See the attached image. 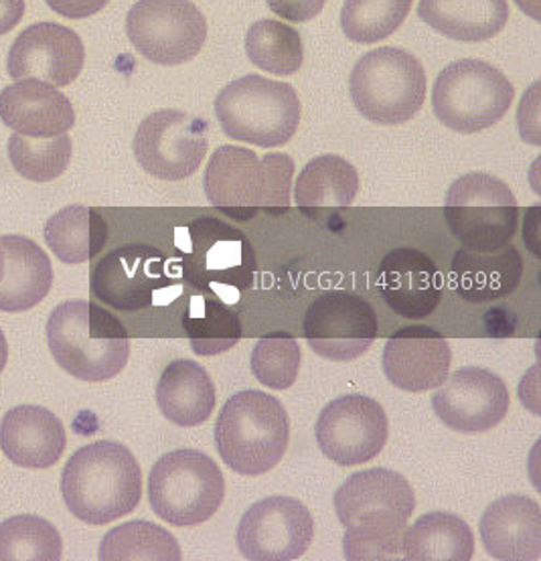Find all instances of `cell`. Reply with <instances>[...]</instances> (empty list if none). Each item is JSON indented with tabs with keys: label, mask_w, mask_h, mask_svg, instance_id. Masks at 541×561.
<instances>
[{
	"label": "cell",
	"mask_w": 541,
	"mask_h": 561,
	"mask_svg": "<svg viewBox=\"0 0 541 561\" xmlns=\"http://www.w3.org/2000/svg\"><path fill=\"white\" fill-rule=\"evenodd\" d=\"M179 254L183 278L205 296L235 302L252 288L256 255L240 229L204 217L179 231Z\"/></svg>",
	"instance_id": "8992f818"
},
{
	"label": "cell",
	"mask_w": 541,
	"mask_h": 561,
	"mask_svg": "<svg viewBox=\"0 0 541 561\" xmlns=\"http://www.w3.org/2000/svg\"><path fill=\"white\" fill-rule=\"evenodd\" d=\"M359 191V174L352 162L337 154H323L298 174L295 201L300 209L349 207Z\"/></svg>",
	"instance_id": "4dcf8cb0"
},
{
	"label": "cell",
	"mask_w": 541,
	"mask_h": 561,
	"mask_svg": "<svg viewBox=\"0 0 541 561\" xmlns=\"http://www.w3.org/2000/svg\"><path fill=\"white\" fill-rule=\"evenodd\" d=\"M407 561H469L474 553V535L469 523L447 511L422 515L402 535Z\"/></svg>",
	"instance_id": "f1b7e54d"
},
{
	"label": "cell",
	"mask_w": 541,
	"mask_h": 561,
	"mask_svg": "<svg viewBox=\"0 0 541 561\" xmlns=\"http://www.w3.org/2000/svg\"><path fill=\"white\" fill-rule=\"evenodd\" d=\"M414 508V491L400 472L369 468L352 474L335 493L345 560H395Z\"/></svg>",
	"instance_id": "6da1fadb"
},
{
	"label": "cell",
	"mask_w": 541,
	"mask_h": 561,
	"mask_svg": "<svg viewBox=\"0 0 541 561\" xmlns=\"http://www.w3.org/2000/svg\"><path fill=\"white\" fill-rule=\"evenodd\" d=\"M2 270H4V250L0 245V278H2Z\"/></svg>",
	"instance_id": "ee69618b"
},
{
	"label": "cell",
	"mask_w": 541,
	"mask_h": 561,
	"mask_svg": "<svg viewBox=\"0 0 541 561\" xmlns=\"http://www.w3.org/2000/svg\"><path fill=\"white\" fill-rule=\"evenodd\" d=\"M245 54L254 66L274 76H292L304 61V47L297 28L274 19H262L250 27Z\"/></svg>",
	"instance_id": "836d02e7"
},
{
	"label": "cell",
	"mask_w": 541,
	"mask_h": 561,
	"mask_svg": "<svg viewBox=\"0 0 541 561\" xmlns=\"http://www.w3.org/2000/svg\"><path fill=\"white\" fill-rule=\"evenodd\" d=\"M61 495L73 517L106 525L130 515L142 499V472L133 453L118 442L88 444L61 472Z\"/></svg>",
	"instance_id": "7a4b0ae2"
},
{
	"label": "cell",
	"mask_w": 541,
	"mask_h": 561,
	"mask_svg": "<svg viewBox=\"0 0 541 561\" xmlns=\"http://www.w3.org/2000/svg\"><path fill=\"white\" fill-rule=\"evenodd\" d=\"M0 121L33 138H54L71 130L76 112L69 98L39 80H16L0 92Z\"/></svg>",
	"instance_id": "cb8c5ba5"
},
{
	"label": "cell",
	"mask_w": 541,
	"mask_h": 561,
	"mask_svg": "<svg viewBox=\"0 0 541 561\" xmlns=\"http://www.w3.org/2000/svg\"><path fill=\"white\" fill-rule=\"evenodd\" d=\"M47 343L55 363L82 381H108L130 357L123 321L90 300H66L47 321Z\"/></svg>",
	"instance_id": "3957f363"
},
{
	"label": "cell",
	"mask_w": 541,
	"mask_h": 561,
	"mask_svg": "<svg viewBox=\"0 0 541 561\" xmlns=\"http://www.w3.org/2000/svg\"><path fill=\"white\" fill-rule=\"evenodd\" d=\"M226 481L214 458L181 448L154 462L149 474V501L154 515L175 527L209 522L221 507Z\"/></svg>",
	"instance_id": "9c48e42d"
},
{
	"label": "cell",
	"mask_w": 541,
	"mask_h": 561,
	"mask_svg": "<svg viewBox=\"0 0 541 561\" xmlns=\"http://www.w3.org/2000/svg\"><path fill=\"white\" fill-rule=\"evenodd\" d=\"M183 329L195 355L214 357L230 351L242 339V322L228 307V302L193 296L189 308L183 314Z\"/></svg>",
	"instance_id": "1f68e13d"
},
{
	"label": "cell",
	"mask_w": 541,
	"mask_h": 561,
	"mask_svg": "<svg viewBox=\"0 0 541 561\" xmlns=\"http://www.w3.org/2000/svg\"><path fill=\"white\" fill-rule=\"evenodd\" d=\"M25 14V0H0V37L9 35Z\"/></svg>",
	"instance_id": "60d3db41"
},
{
	"label": "cell",
	"mask_w": 541,
	"mask_h": 561,
	"mask_svg": "<svg viewBox=\"0 0 541 561\" xmlns=\"http://www.w3.org/2000/svg\"><path fill=\"white\" fill-rule=\"evenodd\" d=\"M216 400L214 379L205 367L191 359L169 363L157 386V403L161 414L181 428H193L209 420Z\"/></svg>",
	"instance_id": "4316f807"
},
{
	"label": "cell",
	"mask_w": 541,
	"mask_h": 561,
	"mask_svg": "<svg viewBox=\"0 0 541 561\" xmlns=\"http://www.w3.org/2000/svg\"><path fill=\"white\" fill-rule=\"evenodd\" d=\"M452 353L445 334L430 327H404L388 339L383 374L402 391L422 393L447 381Z\"/></svg>",
	"instance_id": "ffe728a7"
},
{
	"label": "cell",
	"mask_w": 541,
	"mask_h": 561,
	"mask_svg": "<svg viewBox=\"0 0 541 561\" xmlns=\"http://www.w3.org/2000/svg\"><path fill=\"white\" fill-rule=\"evenodd\" d=\"M355 107L367 121L395 126L412 121L426 100V71L404 49L379 47L364 55L349 80Z\"/></svg>",
	"instance_id": "ba28073f"
},
{
	"label": "cell",
	"mask_w": 541,
	"mask_h": 561,
	"mask_svg": "<svg viewBox=\"0 0 541 561\" xmlns=\"http://www.w3.org/2000/svg\"><path fill=\"white\" fill-rule=\"evenodd\" d=\"M436 389L434 412L445 426L457 432H487L509 412L511 398L505 381L483 367H460Z\"/></svg>",
	"instance_id": "ac0fdd59"
},
{
	"label": "cell",
	"mask_w": 541,
	"mask_h": 561,
	"mask_svg": "<svg viewBox=\"0 0 541 561\" xmlns=\"http://www.w3.org/2000/svg\"><path fill=\"white\" fill-rule=\"evenodd\" d=\"M9 161L16 174L33 183H49L66 173L73 145L68 134L54 138H33L14 133L9 138Z\"/></svg>",
	"instance_id": "e575fe53"
},
{
	"label": "cell",
	"mask_w": 541,
	"mask_h": 561,
	"mask_svg": "<svg viewBox=\"0 0 541 561\" xmlns=\"http://www.w3.org/2000/svg\"><path fill=\"white\" fill-rule=\"evenodd\" d=\"M300 100L290 83L245 76L226 85L216 100L221 130L260 148L286 145L298 130Z\"/></svg>",
	"instance_id": "52a82bcc"
},
{
	"label": "cell",
	"mask_w": 541,
	"mask_h": 561,
	"mask_svg": "<svg viewBox=\"0 0 541 561\" xmlns=\"http://www.w3.org/2000/svg\"><path fill=\"white\" fill-rule=\"evenodd\" d=\"M85 49L76 31L57 23H35L13 41L7 71L16 80H39L66 88L80 78Z\"/></svg>",
	"instance_id": "d6986e66"
},
{
	"label": "cell",
	"mask_w": 541,
	"mask_h": 561,
	"mask_svg": "<svg viewBox=\"0 0 541 561\" xmlns=\"http://www.w3.org/2000/svg\"><path fill=\"white\" fill-rule=\"evenodd\" d=\"M252 374L266 388L283 391L297 381L300 369V347L290 333L266 334L256 343L250 357Z\"/></svg>",
	"instance_id": "74e56055"
},
{
	"label": "cell",
	"mask_w": 541,
	"mask_h": 561,
	"mask_svg": "<svg viewBox=\"0 0 541 561\" xmlns=\"http://www.w3.org/2000/svg\"><path fill=\"white\" fill-rule=\"evenodd\" d=\"M414 0H347L341 27L353 43L371 45L392 37L406 21Z\"/></svg>",
	"instance_id": "8d00e7d4"
},
{
	"label": "cell",
	"mask_w": 541,
	"mask_h": 561,
	"mask_svg": "<svg viewBox=\"0 0 541 561\" xmlns=\"http://www.w3.org/2000/svg\"><path fill=\"white\" fill-rule=\"evenodd\" d=\"M92 295L104 305L136 312L142 308L173 300L181 284L169 270V257L145 243H128L108 255L92 270Z\"/></svg>",
	"instance_id": "7c38bea8"
},
{
	"label": "cell",
	"mask_w": 541,
	"mask_h": 561,
	"mask_svg": "<svg viewBox=\"0 0 541 561\" xmlns=\"http://www.w3.org/2000/svg\"><path fill=\"white\" fill-rule=\"evenodd\" d=\"M523 278V260L514 245L493 252L460 250L450 266L454 293L469 302H491L511 295Z\"/></svg>",
	"instance_id": "484cf974"
},
{
	"label": "cell",
	"mask_w": 541,
	"mask_h": 561,
	"mask_svg": "<svg viewBox=\"0 0 541 561\" xmlns=\"http://www.w3.org/2000/svg\"><path fill=\"white\" fill-rule=\"evenodd\" d=\"M64 541L54 525L35 515L0 523V561H59Z\"/></svg>",
	"instance_id": "d590c367"
},
{
	"label": "cell",
	"mask_w": 541,
	"mask_h": 561,
	"mask_svg": "<svg viewBox=\"0 0 541 561\" xmlns=\"http://www.w3.org/2000/svg\"><path fill=\"white\" fill-rule=\"evenodd\" d=\"M378 280L388 307L404 319H424L442 300L440 270L414 248H398L385 255Z\"/></svg>",
	"instance_id": "44dd1931"
},
{
	"label": "cell",
	"mask_w": 541,
	"mask_h": 561,
	"mask_svg": "<svg viewBox=\"0 0 541 561\" xmlns=\"http://www.w3.org/2000/svg\"><path fill=\"white\" fill-rule=\"evenodd\" d=\"M517 2H519V7H521V9H523L531 19L540 21V13H538V4H540V0H517Z\"/></svg>",
	"instance_id": "b9f144b4"
},
{
	"label": "cell",
	"mask_w": 541,
	"mask_h": 561,
	"mask_svg": "<svg viewBox=\"0 0 541 561\" xmlns=\"http://www.w3.org/2000/svg\"><path fill=\"white\" fill-rule=\"evenodd\" d=\"M419 19L448 39L487 41L509 21L507 0H419Z\"/></svg>",
	"instance_id": "83f0119b"
},
{
	"label": "cell",
	"mask_w": 541,
	"mask_h": 561,
	"mask_svg": "<svg viewBox=\"0 0 541 561\" xmlns=\"http://www.w3.org/2000/svg\"><path fill=\"white\" fill-rule=\"evenodd\" d=\"M136 51L157 66H183L207 39V21L191 0H138L126 16Z\"/></svg>",
	"instance_id": "4fadbf2b"
},
{
	"label": "cell",
	"mask_w": 541,
	"mask_h": 561,
	"mask_svg": "<svg viewBox=\"0 0 541 561\" xmlns=\"http://www.w3.org/2000/svg\"><path fill=\"white\" fill-rule=\"evenodd\" d=\"M292 174L295 162L285 152L257 159L250 148L226 145L217 148L205 169V195L231 217L250 219L257 209H288Z\"/></svg>",
	"instance_id": "277c9868"
},
{
	"label": "cell",
	"mask_w": 541,
	"mask_h": 561,
	"mask_svg": "<svg viewBox=\"0 0 541 561\" xmlns=\"http://www.w3.org/2000/svg\"><path fill=\"white\" fill-rule=\"evenodd\" d=\"M388 415L379 401L361 393L341 396L319 415L314 438L321 453L338 467L373 460L388 442Z\"/></svg>",
	"instance_id": "2e32d148"
},
{
	"label": "cell",
	"mask_w": 541,
	"mask_h": 561,
	"mask_svg": "<svg viewBox=\"0 0 541 561\" xmlns=\"http://www.w3.org/2000/svg\"><path fill=\"white\" fill-rule=\"evenodd\" d=\"M445 219L464 250L493 252L514 240L519 205L497 176L469 173L448 188Z\"/></svg>",
	"instance_id": "8fae6325"
},
{
	"label": "cell",
	"mask_w": 541,
	"mask_h": 561,
	"mask_svg": "<svg viewBox=\"0 0 541 561\" xmlns=\"http://www.w3.org/2000/svg\"><path fill=\"white\" fill-rule=\"evenodd\" d=\"M45 2L49 4V9L54 13L80 21V19H88L92 14L100 13L110 0H45Z\"/></svg>",
	"instance_id": "ab89813d"
},
{
	"label": "cell",
	"mask_w": 541,
	"mask_h": 561,
	"mask_svg": "<svg viewBox=\"0 0 541 561\" xmlns=\"http://www.w3.org/2000/svg\"><path fill=\"white\" fill-rule=\"evenodd\" d=\"M379 322L364 296L333 290L319 296L304 314V339L331 362H353L378 339Z\"/></svg>",
	"instance_id": "e0dca14e"
},
{
	"label": "cell",
	"mask_w": 541,
	"mask_h": 561,
	"mask_svg": "<svg viewBox=\"0 0 541 561\" xmlns=\"http://www.w3.org/2000/svg\"><path fill=\"white\" fill-rule=\"evenodd\" d=\"M288 440L290 422L285 405L266 391H240L217 415V453L238 474L270 472L286 455Z\"/></svg>",
	"instance_id": "5b68a950"
},
{
	"label": "cell",
	"mask_w": 541,
	"mask_h": 561,
	"mask_svg": "<svg viewBox=\"0 0 541 561\" xmlns=\"http://www.w3.org/2000/svg\"><path fill=\"white\" fill-rule=\"evenodd\" d=\"M97 558L102 561H179L181 548L161 525L130 522L104 535Z\"/></svg>",
	"instance_id": "d6a6232c"
},
{
	"label": "cell",
	"mask_w": 541,
	"mask_h": 561,
	"mask_svg": "<svg viewBox=\"0 0 541 561\" xmlns=\"http://www.w3.org/2000/svg\"><path fill=\"white\" fill-rule=\"evenodd\" d=\"M66 446V426L47 408L19 405L2 417L0 448L16 467L35 470L55 467Z\"/></svg>",
	"instance_id": "603a6c76"
},
{
	"label": "cell",
	"mask_w": 541,
	"mask_h": 561,
	"mask_svg": "<svg viewBox=\"0 0 541 561\" xmlns=\"http://www.w3.org/2000/svg\"><path fill=\"white\" fill-rule=\"evenodd\" d=\"M7 362H9V343H7V336H4L2 329H0V374L4 371Z\"/></svg>",
	"instance_id": "7bdbcfd3"
},
{
	"label": "cell",
	"mask_w": 541,
	"mask_h": 561,
	"mask_svg": "<svg viewBox=\"0 0 541 561\" xmlns=\"http://www.w3.org/2000/svg\"><path fill=\"white\" fill-rule=\"evenodd\" d=\"M45 241L64 264H83L104 250L108 224L95 209L69 205L47 221Z\"/></svg>",
	"instance_id": "f546056e"
},
{
	"label": "cell",
	"mask_w": 541,
	"mask_h": 561,
	"mask_svg": "<svg viewBox=\"0 0 541 561\" xmlns=\"http://www.w3.org/2000/svg\"><path fill=\"white\" fill-rule=\"evenodd\" d=\"M270 11L290 23H307L325 9L326 0H266Z\"/></svg>",
	"instance_id": "f35d334b"
},
{
	"label": "cell",
	"mask_w": 541,
	"mask_h": 561,
	"mask_svg": "<svg viewBox=\"0 0 541 561\" xmlns=\"http://www.w3.org/2000/svg\"><path fill=\"white\" fill-rule=\"evenodd\" d=\"M4 270L0 278V310L25 312L45 300L54 286V266L42 245L25 236H2Z\"/></svg>",
	"instance_id": "d4e9b609"
},
{
	"label": "cell",
	"mask_w": 541,
	"mask_h": 561,
	"mask_svg": "<svg viewBox=\"0 0 541 561\" xmlns=\"http://www.w3.org/2000/svg\"><path fill=\"white\" fill-rule=\"evenodd\" d=\"M488 556L500 561H538L541 558V508L526 495L493 501L479 523Z\"/></svg>",
	"instance_id": "7402d4cb"
},
{
	"label": "cell",
	"mask_w": 541,
	"mask_h": 561,
	"mask_svg": "<svg viewBox=\"0 0 541 561\" xmlns=\"http://www.w3.org/2000/svg\"><path fill=\"white\" fill-rule=\"evenodd\" d=\"M514 95V83L497 67L481 59H460L434 81V114L454 133H483L509 112Z\"/></svg>",
	"instance_id": "30bf717a"
},
{
	"label": "cell",
	"mask_w": 541,
	"mask_h": 561,
	"mask_svg": "<svg viewBox=\"0 0 541 561\" xmlns=\"http://www.w3.org/2000/svg\"><path fill=\"white\" fill-rule=\"evenodd\" d=\"M209 124L181 110H159L135 134L136 162L161 181H183L197 173L209 148Z\"/></svg>",
	"instance_id": "5bb4252c"
},
{
	"label": "cell",
	"mask_w": 541,
	"mask_h": 561,
	"mask_svg": "<svg viewBox=\"0 0 541 561\" xmlns=\"http://www.w3.org/2000/svg\"><path fill=\"white\" fill-rule=\"evenodd\" d=\"M311 511L292 496H266L248 508L238 525L235 543L250 561H292L311 548Z\"/></svg>",
	"instance_id": "9a60e30c"
}]
</instances>
